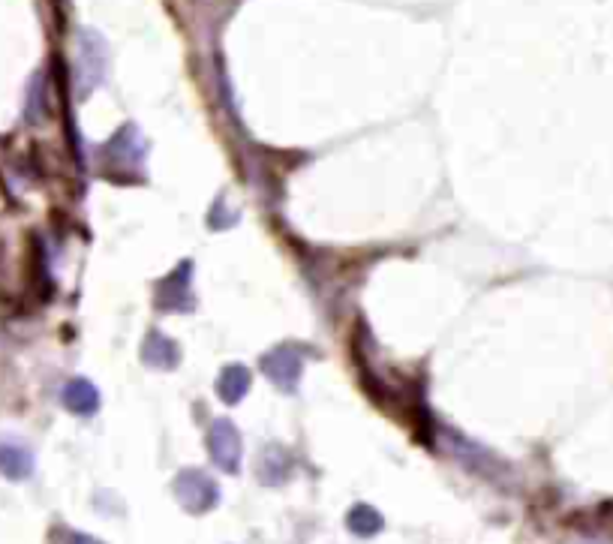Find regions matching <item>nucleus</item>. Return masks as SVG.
Segmentation results:
<instances>
[{
  "label": "nucleus",
  "instance_id": "obj_1",
  "mask_svg": "<svg viewBox=\"0 0 613 544\" xmlns=\"http://www.w3.org/2000/svg\"><path fill=\"white\" fill-rule=\"evenodd\" d=\"M175 496L184 511L205 514L220 502V484L202 469H181L175 475Z\"/></svg>",
  "mask_w": 613,
  "mask_h": 544
},
{
  "label": "nucleus",
  "instance_id": "obj_2",
  "mask_svg": "<svg viewBox=\"0 0 613 544\" xmlns=\"http://www.w3.org/2000/svg\"><path fill=\"white\" fill-rule=\"evenodd\" d=\"M259 367L280 391L292 394L298 388V382H301V373H304V355H301L298 346L283 343V346H274L271 352H265Z\"/></svg>",
  "mask_w": 613,
  "mask_h": 544
},
{
  "label": "nucleus",
  "instance_id": "obj_3",
  "mask_svg": "<svg viewBox=\"0 0 613 544\" xmlns=\"http://www.w3.org/2000/svg\"><path fill=\"white\" fill-rule=\"evenodd\" d=\"M208 451H211V460L235 475L241 469V454H244V445H241V433L238 427L229 421V418H214L211 427H208Z\"/></svg>",
  "mask_w": 613,
  "mask_h": 544
},
{
  "label": "nucleus",
  "instance_id": "obj_4",
  "mask_svg": "<svg viewBox=\"0 0 613 544\" xmlns=\"http://www.w3.org/2000/svg\"><path fill=\"white\" fill-rule=\"evenodd\" d=\"M157 310H163V313H187V310H193V262H181L160 283Z\"/></svg>",
  "mask_w": 613,
  "mask_h": 544
},
{
  "label": "nucleus",
  "instance_id": "obj_5",
  "mask_svg": "<svg viewBox=\"0 0 613 544\" xmlns=\"http://www.w3.org/2000/svg\"><path fill=\"white\" fill-rule=\"evenodd\" d=\"M106 157H109V163L118 166V169H139V163L145 160V139H142V133H139L133 124H127V127L109 142Z\"/></svg>",
  "mask_w": 613,
  "mask_h": 544
},
{
  "label": "nucleus",
  "instance_id": "obj_6",
  "mask_svg": "<svg viewBox=\"0 0 613 544\" xmlns=\"http://www.w3.org/2000/svg\"><path fill=\"white\" fill-rule=\"evenodd\" d=\"M0 472L10 481H25L34 472V454L16 439H0Z\"/></svg>",
  "mask_w": 613,
  "mask_h": 544
},
{
  "label": "nucleus",
  "instance_id": "obj_7",
  "mask_svg": "<svg viewBox=\"0 0 613 544\" xmlns=\"http://www.w3.org/2000/svg\"><path fill=\"white\" fill-rule=\"evenodd\" d=\"M61 403H64L73 415L88 418V415H94V412L100 409V391H97V385L88 382V379H70V382L64 385V391H61Z\"/></svg>",
  "mask_w": 613,
  "mask_h": 544
},
{
  "label": "nucleus",
  "instance_id": "obj_8",
  "mask_svg": "<svg viewBox=\"0 0 613 544\" xmlns=\"http://www.w3.org/2000/svg\"><path fill=\"white\" fill-rule=\"evenodd\" d=\"M292 454L283 448V445H268L265 451H262V457H259V463H256V475H259V481H265V484H283L289 475H292Z\"/></svg>",
  "mask_w": 613,
  "mask_h": 544
},
{
  "label": "nucleus",
  "instance_id": "obj_9",
  "mask_svg": "<svg viewBox=\"0 0 613 544\" xmlns=\"http://www.w3.org/2000/svg\"><path fill=\"white\" fill-rule=\"evenodd\" d=\"M142 358H145V364L154 367V370H172V367H178L181 352H178V346H175L172 337H166V334H160V331H151L148 340H145V346H142Z\"/></svg>",
  "mask_w": 613,
  "mask_h": 544
},
{
  "label": "nucleus",
  "instance_id": "obj_10",
  "mask_svg": "<svg viewBox=\"0 0 613 544\" xmlns=\"http://www.w3.org/2000/svg\"><path fill=\"white\" fill-rule=\"evenodd\" d=\"M247 391H250V370H247L244 364H229V367H223V373L217 376V394H220V400L229 403V406H235V403H241V400L247 397Z\"/></svg>",
  "mask_w": 613,
  "mask_h": 544
},
{
  "label": "nucleus",
  "instance_id": "obj_11",
  "mask_svg": "<svg viewBox=\"0 0 613 544\" xmlns=\"http://www.w3.org/2000/svg\"><path fill=\"white\" fill-rule=\"evenodd\" d=\"M346 526H349V532H355L358 538H370V535L382 532L385 520H382V514H379L373 505L358 502V505L349 508V514H346Z\"/></svg>",
  "mask_w": 613,
  "mask_h": 544
},
{
  "label": "nucleus",
  "instance_id": "obj_12",
  "mask_svg": "<svg viewBox=\"0 0 613 544\" xmlns=\"http://www.w3.org/2000/svg\"><path fill=\"white\" fill-rule=\"evenodd\" d=\"M52 544H103V541L94 538V535H88V532H79V529H73V526H55Z\"/></svg>",
  "mask_w": 613,
  "mask_h": 544
}]
</instances>
